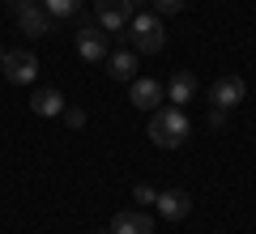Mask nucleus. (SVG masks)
<instances>
[{"instance_id":"obj_10","label":"nucleus","mask_w":256,"mask_h":234,"mask_svg":"<svg viewBox=\"0 0 256 234\" xmlns=\"http://www.w3.org/2000/svg\"><path fill=\"white\" fill-rule=\"evenodd\" d=\"M111 234H154V217L146 209H120L111 217Z\"/></svg>"},{"instance_id":"obj_19","label":"nucleus","mask_w":256,"mask_h":234,"mask_svg":"<svg viewBox=\"0 0 256 234\" xmlns=\"http://www.w3.org/2000/svg\"><path fill=\"white\" fill-rule=\"evenodd\" d=\"M0 64H4V47H0Z\"/></svg>"},{"instance_id":"obj_14","label":"nucleus","mask_w":256,"mask_h":234,"mask_svg":"<svg viewBox=\"0 0 256 234\" xmlns=\"http://www.w3.org/2000/svg\"><path fill=\"white\" fill-rule=\"evenodd\" d=\"M47 13H52V21H68V17H82L86 13V0H38Z\"/></svg>"},{"instance_id":"obj_1","label":"nucleus","mask_w":256,"mask_h":234,"mask_svg":"<svg viewBox=\"0 0 256 234\" xmlns=\"http://www.w3.org/2000/svg\"><path fill=\"white\" fill-rule=\"evenodd\" d=\"M192 136V119L184 115V107H158L150 111V141L158 149H180Z\"/></svg>"},{"instance_id":"obj_5","label":"nucleus","mask_w":256,"mask_h":234,"mask_svg":"<svg viewBox=\"0 0 256 234\" xmlns=\"http://www.w3.org/2000/svg\"><path fill=\"white\" fill-rule=\"evenodd\" d=\"M244 98H248V81H244V77H235V72H226V77H218V81L210 85V102L218 111H235Z\"/></svg>"},{"instance_id":"obj_20","label":"nucleus","mask_w":256,"mask_h":234,"mask_svg":"<svg viewBox=\"0 0 256 234\" xmlns=\"http://www.w3.org/2000/svg\"><path fill=\"white\" fill-rule=\"evenodd\" d=\"M132 4H146V0H132Z\"/></svg>"},{"instance_id":"obj_7","label":"nucleus","mask_w":256,"mask_h":234,"mask_svg":"<svg viewBox=\"0 0 256 234\" xmlns=\"http://www.w3.org/2000/svg\"><path fill=\"white\" fill-rule=\"evenodd\" d=\"M107 30H102V26H82V30H77V55H82V60L86 64H98V60H107Z\"/></svg>"},{"instance_id":"obj_4","label":"nucleus","mask_w":256,"mask_h":234,"mask_svg":"<svg viewBox=\"0 0 256 234\" xmlns=\"http://www.w3.org/2000/svg\"><path fill=\"white\" fill-rule=\"evenodd\" d=\"M137 4L132 0H94V21H98L107 34H116V30H128V21L137 17Z\"/></svg>"},{"instance_id":"obj_9","label":"nucleus","mask_w":256,"mask_h":234,"mask_svg":"<svg viewBox=\"0 0 256 234\" xmlns=\"http://www.w3.org/2000/svg\"><path fill=\"white\" fill-rule=\"evenodd\" d=\"M158 213H162V222H184V217L192 213V196L184 188H166V192H158Z\"/></svg>"},{"instance_id":"obj_13","label":"nucleus","mask_w":256,"mask_h":234,"mask_svg":"<svg viewBox=\"0 0 256 234\" xmlns=\"http://www.w3.org/2000/svg\"><path fill=\"white\" fill-rule=\"evenodd\" d=\"M30 107H34V115H43V119L64 115V94L60 90H38L34 98H30Z\"/></svg>"},{"instance_id":"obj_8","label":"nucleus","mask_w":256,"mask_h":234,"mask_svg":"<svg viewBox=\"0 0 256 234\" xmlns=\"http://www.w3.org/2000/svg\"><path fill=\"white\" fill-rule=\"evenodd\" d=\"M162 98H166V85L154 81V77H137L132 90H128V102L141 107V111H158V107H162Z\"/></svg>"},{"instance_id":"obj_12","label":"nucleus","mask_w":256,"mask_h":234,"mask_svg":"<svg viewBox=\"0 0 256 234\" xmlns=\"http://www.w3.org/2000/svg\"><path fill=\"white\" fill-rule=\"evenodd\" d=\"M107 72H111V81H137V51L107 55Z\"/></svg>"},{"instance_id":"obj_18","label":"nucleus","mask_w":256,"mask_h":234,"mask_svg":"<svg viewBox=\"0 0 256 234\" xmlns=\"http://www.w3.org/2000/svg\"><path fill=\"white\" fill-rule=\"evenodd\" d=\"M94 234H111V226H107V230H94Z\"/></svg>"},{"instance_id":"obj_2","label":"nucleus","mask_w":256,"mask_h":234,"mask_svg":"<svg viewBox=\"0 0 256 234\" xmlns=\"http://www.w3.org/2000/svg\"><path fill=\"white\" fill-rule=\"evenodd\" d=\"M128 43L137 55H154L166 47V30H162V17L158 13H137L128 21Z\"/></svg>"},{"instance_id":"obj_11","label":"nucleus","mask_w":256,"mask_h":234,"mask_svg":"<svg viewBox=\"0 0 256 234\" xmlns=\"http://www.w3.org/2000/svg\"><path fill=\"white\" fill-rule=\"evenodd\" d=\"M196 98V77L192 72H175L171 81H166V102L171 107H184V102Z\"/></svg>"},{"instance_id":"obj_15","label":"nucleus","mask_w":256,"mask_h":234,"mask_svg":"<svg viewBox=\"0 0 256 234\" xmlns=\"http://www.w3.org/2000/svg\"><path fill=\"white\" fill-rule=\"evenodd\" d=\"M154 4L158 17H175V13H184V0H150Z\"/></svg>"},{"instance_id":"obj_17","label":"nucleus","mask_w":256,"mask_h":234,"mask_svg":"<svg viewBox=\"0 0 256 234\" xmlns=\"http://www.w3.org/2000/svg\"><path fill=\"white\" fill-rule=\"evenodd\" d=\"M64 119H68V128H82V124H86V111L68 107V111H64Z\"/></svg>"},{"instance_id":"obj_16","label":"nucleus","mask_w":256,"mask_h":234,"mask_svg":"<svg viewBox=\"0 0 256 234\" xmlns=\"http://www.w3.org/2000/svg\"><path fill=\"white\" fill-rule=\"evenodd\" d=\"M132 200H137V205H154V200H158V192L150 188V183H137V188H132Z\"/></svg>"},{"instance_id":"obj_3","label":"nucleus","mask_w":256,"mask_h":234,"mask_svg":"<svg viewBox=\"0 0 256 234\" xmlns=\"http://www.w3.org/2000/svg\"><path fill=\"white\" fill-rule=\"evenodd\" d=\"M9 13L18 17V26L26 30L30 38H43L52 30V13L38 4V0H9Z\"/></svg>"},{"instance_id":"obj_6","label":"nucleus","mask_w":256,"mask_h":234,"mask_svg":"<svg viewBox=\"0 0 256 234\" xmlns=\"http://www.w3.org/2000/svg\"><path fill=\"white\" fill-rule=\"evenodd\" d=\"M4 77H9L13 85H30L38 77V55L34 51H4Z\"/></svg>"}]
</instances>
